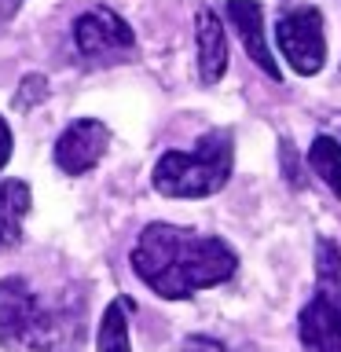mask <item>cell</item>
I'll return each instance as SVG.
<instances>
[{
	"label": "cell",
	"mask_w": 341,
	"mask_h": 352,
	"mask_svg": "<svg viewBox=\"0 0 341 352\" xmlns=\"http://www.w3.org/2000/svg\"><path fill=\"white\" fill-rule=\"evenodd\" d=\"M308 165L330 191L341 198V143L334 136H316L308 147Z\"/></svg>",
	"instance_id": "12"
},
{
	"label": "cell",
	"mask_w": 341,
	"mask_h": 352,
	"mask_svg": "<svg viewBox=\"0 0 341 352\" xmlns=\"http://www.w3.org/2000/svg\"><path fill=\"white\" fill-rule=\"evenodd\" d=\"M30 202L33 195L26 180H0V250L22 239V220L30 213Z\"/></svg>",
	"instance_id": "10"
},
{
	"label": "cell",
	"mask_w": 341,
	"mask_h": 352,
	"mask_svg": "<svg viewBox=\"0 0 341 352\" xmlns=\"http://www.w3.org/2000/svg\"><path fill=\"white\" fill-rule=\"evenodd\" d=\"M195 55H198V81L217 85L228 70V37L213 8H198L195 15Z\"/></svg>",
	"instance_id": "9"
},
{
	"label": "cell",
	"mask_w": 341,
	"mask_h": 352,
	"mask_svg": "<svg viewBox=\"0 0 341 352\" xmlns=\"http://www.w3.org/2000/svg\"><path fill=\"white\" fill-rule=\"evenodd\" d=\"M74 44L88 63H118L121 55L136 52V37H132L129 22L107 4H92L88 11L77 15Z\"/></svg>",
	"instance_id": "6"
},
{
	"label": "cell",
	"mask_w": 341,
	"mask_h": 352,
	"mask_svg": "<svg viewBox=\"0 0 341 352\" xmlns=\"http://www.w3.org/2000/svg\"><path fill=\"white\" fill-rule=\"evenodd\" d=\"M228 19H231V26H235L246 55L253 59V66H261L272 81H279V66H275L272 44L264 37V8L257 0H228Z\"/></svg>",
	"instance_id": "8"
},
{
	"label": "cell",
	"mask_w": 341,
	"mask_h": 352,
	"mask_svg": "<svg viewBox=\"0 0 341 352\" xmlns=\"http://www.w3.org/2000/svg\"><path fill=\"white\" fill-rule=\"evenodd\" d=\"M110 147V129L99 118H77L63 129L59 143H55V165L66 176H85L103 162Z\"/></svg>",
	"instance_id": "7"
},
{
	"label": "cell",
	"mask_w": 341,
	"mask_h": 352,
	"mask_svg": "<svg viewBox=\"0 0 341 352\" xmlns=\"http://www.w3.org/2000/svg\"><path fill=\"white\" fill-rule=\"evenodd\" d=\"M176 352H224V345L213 338H202V334H195V338H187Z\"/></svg>",
	"instance_id": "13"
},
{
	"label": "cell",
	"mask_w": 341,
	"mask_h": 352,
	"mask_svg": "<svg viewBox=\"0 0 341 352\" xmlns=\"http://www.w3.org/2000/svg\"><path fill=\"white\" fill-rule=\"evenodd\" d=\"M22 4H26V0H0V26H8V22L19 15Z\"/></svg>",
	"instance_id": "15"
},
{
	"label": "cell",
	"mask_w": 341,
	"mask_h": 352,
	"mask_svg": "<svg viewBox=\"0 0 341 352\" xmlns=\"http://www.w3.org/2000/svg\"><path fill=\"white\" fill-rule=\"evenodd\" d=\"M231 165L235 143L228 129H220L202 136L191 151H165L151 173V184L165 198H206L231 180Z\"/></svg>",
	"instance_id": "3"
},
{
	"label": "cell",
	"mask_w": 341,
	"mask_h": 352,
	"mask_svg": "<svg viewBox=\"0 0 341 352\" xmlns=\"http://www.w3.org/2000/svg\"><path fill=\"white\" fill-rule=\"evenodd\" d=\"M0 345L11 352H77L81 312L74 305H48L22 279H0Z\"/></svg>",
	"instance_id": "2"
},
{
	"label": "cell",
	"mask_w": 341,
	"mask_h": 352,
	"mask_svg": "<svg viewBox=\"0 0 341 352\" xmlns=\"http://www.w3.org/2000/svg\"><path fill=\"white\" fill-rule=\"evenodd\" d=\"M297 338L305 352H341V250L338 242H316V290L297 316Z\"/></svg>",
	"instance_id": "4"
},
{
	"label": "cell",
	"mask_w": 341,
	"mask_h": 352,
	"mask_svg": "<svg viewBox=\"0 0 341 352\" xmlns=\"http://www.w3.org/2000/svg\"><path fill=\"white\" fill-rule=\"evenodd\" d=\"M96 352H132L129 341V301H110L96 334Z\"/></svg>",
	"instance_id": "11"
},
{
	"label": "cell",
	"mask_w": 341,
	"mask_h": 352,
	"mask_svg": "<svg viewBox=\"0 0 341 352\" xmlns=\"http://www.w3.org/2000/svg\"><path fill=\"white\" fill-rule=\"evenodd\" d=\"M275 44L294 74L312 77L327 63V33H323V11L319 8H294L283 11L275 22Z\"/></svg>",
	"instance_id": "5"
},
{
	"label": "cell",
	"mask_w": 341,
	"mask_h": 352,
	"mask_svg": "<svg viewBox=\"0 0 341 352\" xmlns=\"http://www.w3.org/2000/svg\"><path fill=\"white\" fill-rule=\"evenodd\" d=\"M239 268L235 250L217 235L176 224H147L132 246L136 279L165 301H187L198 290L228 283Z\"/></svg>",
	"instance_id": "1"
},
{
	"label": "cell",
	"mask_w": 341,
	"mask_h": 352,
	"mask_svg": "<svg viewBox=\"0 0 341 352\" xmlns=\"http://www.w3.org/2000/svg\"><path fill=\"white\" fill-rule=\"evenodd\" d=\"M11 162V125L0 118V169Z\"/></svg>",
	"instance_id": "14"
}]
</instances>
